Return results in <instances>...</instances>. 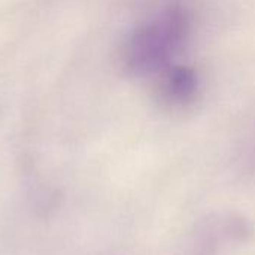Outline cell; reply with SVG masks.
Returning a JSON list of instances; mask_svg holds the SVG:
<instances>
[{"label": "cell", "mask_w": 255, "mask_h": 255, "mask_svg": "<svg viewBox=\"0 0 255 255\" xmlns=\"http://www.w3.org/2000/svg\"><path fill=\"white\" fill-rule=\"evenodd\" d=\"M190 15L182 6H170L140 24L128 36L123 60L134 75L161 72L190 34Z\"/></svg>", "instance_id": "6da1fadb"}, {"label": "cell", "mask_w": 255, "mask_h": 255, "mask_svg": "<svg viewBox=\"0 0 255 255\" xmlns=\"http://www.w3.org/2000/svg\"><path fill=\"white\" fill-rule=\"evenodd\" d=\"M250 235V227L242 218L220 217L209 221L197 233V241L193 247V255H224L232 247L245 242Z\"/></svg>", "instance_id": "7a4b0ae2"}, {"label": "cell", "mask_w": 255, "mask_h": 255, "mask_svg": "<svg viewBox=\"0 0 255 255\" xmlns=\"http://www.w3.org/2000/svg\"><path fill=\"white\" fill-rule=\"evenodd\" d=\"M200 91L197 72L190 66L172 64L160 72L157 96L161 105L182 109L194 103Z\"/></svg>", "instance_id": "3957f363"}]
</instances>
